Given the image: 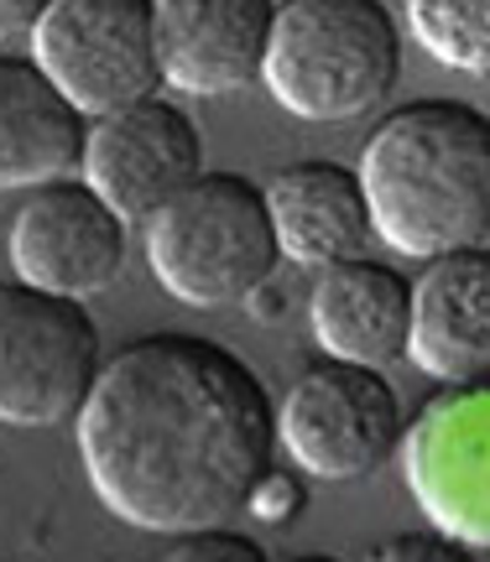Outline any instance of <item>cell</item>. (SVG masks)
Segmentation results:
<instances>
[{
  "label": "cell",
  "instance_id": "obj_1",
  "mask_svg": "<svg viewBox=\"0 0 490 562\" xmlns=\"http://www.w3.org/2000/svg\"><path fill=\"white\" fill-rule=\"evenodd\" d=\"M74 432L110 516L183 537L250 510L277 459V402L225 344L146 334L104 360Z\"/></svg>",
  "mask_w": 490,
  "mask_h": 562
},
{
  "label": "cell",
  "instance_id": "obj_2",
  "mask_svg": "<svg viewBox=\"0 0 490 562\" xmlns=\"http://www.w3.org/2000/svg\"><path fill=\"white\" fill-rule=\"evenodd\" d=\"M376 240L397 256H444L490 235V115L470 100L423 94L387 110L360 146Z\"/></svg>",
  "mask_w": 490,
  "mask_h": 562
},
{
  "label": "cell",
  "instance_id": "obj_3",
  "mask_svg": "<svg viewBox=\"0 0 490 562\" xmlns=\"http://www.w3.org/2000/svg\"><path fill=\"white\" fill-rule=\"evenodd\" d=\"M402 26L387 0H277L261 83L298 121H355L387 104Z\"/></svg>",
  "mask_w": 490,
  "mask_h": 562
},
{
  "label": "cell",
  "instance_id": "obj_4",
  "mask_svg": "<svg viewBox=\"0 0 490 562\" xmlns=\"http://www.w3.org/2000/svg\"><path fill=\"white\" fill-rule=\"evenodd\" d=\"M146 261L188 307L250 302L282 261L266 188L241 172H199L146 220Z\"/></svg>",
  "mask_w": 490,
  "mask_h": 562
},
{
  "label": "cell",
  "instance_id": "obj_5",
  "mask_svg": "<svg viewBox=\"0 0 490 562\" xmlns=\"http://www.w3.org/2000/svg\"><path fill=\"white\" fill-rule=\"evenodd\" d=\"M104 370V339L83 297L32 281L0 286V422L58 427L74 422Z\"/></svg>",
  "mask_w": 490,
  "mask_h": 562
},
{
  "label": "cell",
  "instance_id": "obj_6",
  "mask_svg": "<svg viewBox=\"0 0 490 562\" xmlns=\"http://www.w3.org/2000/svg\"><path fill=\"white\" fill-rule=\"evenodd\" d=\"M277 442L313 480H366L402 448V396L376 364H308L277 402Z\"/></svg>",
  "mask_w": 490,
  "mask_h": 562
},
{
  "label": "cell",
  "instance_id": "obj_7",
  "mask_svg": "<svg viewBox=\"0 0 490 562\" xmlns=\"http://www.w3.org/2000/svg\"><path fill=\"white\" fill-rule=\"evenodd\" d=\"M32 58L83 115H110L163 89L157 0H47L32 21Z\"/></svg>",
  "mask_w": 490,
  "mask_h": 562
},
{
  "label": "cell",
  "instance_id": "obj_8",
  "mask_svg": "<svg viewBox=\"0 0 490 562\" xmlns=\"http://www.w3.org/2000/svg\"><path fill=\"white\" fill-rule=\"evenodd\" d=\"M131 220L104 199L89 178H47L11 220V266L21 281L63 292V297H100L125 271Z\"/></svg>",
  "mask_w": 490,
  "mask_h": 562
},
{
  "label": "cell",
  "instance_id": "obj_9",
  "mask_svg": "<svg viewBox=\"0 0 490 562\" xmlns=\"http://www.w3.org/2000/svg\"><path fill=\"white\" fill-rule=\"evenodd\" d=\"M79 167L125 220L146 224L183 182L204 172V131L183 104L146 94L89 121Z\"/></svg>",
  "mask_w": 490,
  "mask_h": 562
},
{
  "label": "cell",
  "instance_id": "obj_10",
  "mask_svg": "<svg viewBox=\"0 0 490 562\" xmlns=\"http://www.w3.org/2000/svg\"><path fill=\"white\" fill-rule=\"evenodd\" d=\"M408 484L433 516V531L490 547V385L433 396L408 438Z\"/></svg>",
  "mask_w": 490,
  "mask_h": 562
},
{
  "label": "cell",
  "instance_id": "obj_11",
  "mask_svg": "<svg viewBox=\"0 0 490 562\" xmlns=\"http://www.w3.org/2000/svg\"><path fill=\"white\" fill-rule=\"evenodd\" d=\"M277 0H157L163 83L183 94H235L261 79Z\"/></svg>",
  "mask_w": 490,
  "mask_h": 562
},
{
  "label": "cell",
  "instance_id": "obj_12",
  "mask_svg": "<svg viewBox=\"0 0 490 562\" xmlns=\"http://www.w3.org/2000/svg\"><path fill=\"white\" fill-rule=\"evenodd\" d=\"M408 360L449 385L490 375V245H459L428 256L412 281Z\"/></svg>",
  "mask_w": 490,
  "mask_h": 562
},
{
  "label": "cell",
  "instance_id": "obj_13",
  "mask_svg": "<svg viewBox=\"0 0 490 562\" xmlns=\"http://www.w3.org/2000/svg\"><path fill=\"white\" fill-rule=\"evenodd\" d=\"M308 323L328 360L349 364H387L408 360V323H412V281L387 261L345 256L319 266L308 292Z\"/></svg>",
  "mask_w": 490,
  "mask_h": 562
},
{
  "label": "cell",
  "instance_id": "obj_14",
  "mask_svg": "<svg viewBox=\"0 0 490 562\" xmlns=\"http://www.w3.org/2000/svg\"><path fill=\"white\" fill-rule=\"evenodd\" d=\"M89 115L37 58L0 53V193L37 188L83 161Z\"/></svg>",
  "mask_w": 490,
  "mask_h": 562
},
{
  "label": "cell",
  "instance_id": "obj_15",
  "mask_svg": "<svg viewBox=\"0 0 490 562\" xmlns=\"http://www.w3.org/2000/svg\"><path fill=\"white\" fill-rule=\"evenodd\" d=\"M266 209L282 256L298 266H328L360 256L376 240L360 172L345 161H292L266 182Z\"/></svg>",
  "mask_w": 490,
  "mask_h": 562
},
{
  "label": "cell",
  "instance_id": "obj_16",
  "mask_svg": "<svg viewBox=\"0 0 490 562\" xmlns=\"http://www.w3.org/2000/svg\"><path fill=\"white\" fill-rule=\"evenodd\" d=\"M402 11L433 63L490 79V0H402Z\"/></svg>",
  "mask_w": 490,
  "mask_h": 562
},
{
  "label": "cell",
  "instance_id": "obj_17",
  "mask_svg": "<svg viewBox=\"0 0 490 562\" xmlns=\"http://www.w3.org/2000/svg\"><path fill=\"white\" fill-rule=\"evenodd\" d=\"M172 558H225V562H266V547L250 542L245 531H230V526H204V531H183L172 542Z\"/></svg>",
  "mask_w": 490,
  "mask_h": 562
},
{
  "label": "cell",
  "instance_id": "obj_18",
  "mask_svg": "<svg viewBox=\"0 0 490 562\" xmlns=\"http://www.w3.org/2000/svg\"><path fill=\"white\" fill-rule=\"evenodd\" d=\"M465 552V542H454L449 531L444 537H397V542H387L376 558H438V562H449Z\"/></svg>",
  "mask_w": 490,
  "mask_h": 562
},
{
  "label": "cell",
  "instance_id": "obj_19",
  "mask_svg": "<svg viewBox=\"0 0 490 562\" xmlns=\"http://www.w3.org/2000/svg\"><path fill=\"white\" fill-rule=\"evenodd\" d=\"M47 0H0V42L16 37V32H32V21L42 16Z\"/></svg>",
  "mask_w": 490,
  "mask_h": 562
}]
</instances>
